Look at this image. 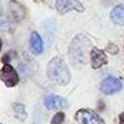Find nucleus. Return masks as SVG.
I'll return each instance as SVG.
<instances>
[{"mask_svg": "<svg viewBox=\"0 0 124 124\" xmlns=\"http://www.w3.org/2000/svg\"><path fill=\"white\" fill-rule=\"evenodd\" d=\"M91 50H93V43L86 35L84 34L76 35L72 39L68 47V60L71 65L77 70L84 68L88 63V56L90 57Z\"/></svg>", "mask_w": 124, "mask_h": 124, "instance_id": "nucleus-1", "label": "nucleus"}, {"mask_svg": "<svg viewBox=\"0 0 124 124\" xmlns=\"http://www.w3.org/2000/svg\"><path fill=\"white\" fill-rule=\"evenodd\" d=\"M76 120L79 124H106L105 120L93 109L82 108L76 113Z\"/></svg>", "mask_w": 124, "mask_h": 124, "instance_id": "nucleus-3", "label": "nucleus"}, {"mask_svg": "<svg viewBox=\"0 0 124 124\" xmlns=\"http://www.w3.org/2000/svg\"><path fill=\"white\" fill-rule=\"evenodd\" d=\"M47 78L60 85H67L71 82V71L68 68L67 62L62 56H55L46 68Z\"/></svg>", "mask_w": 124, "mask_h": 124, "instance_id": "nucleus-2", "label": "nucleus"}, {"mask_svg": "<svg viewBox=\"0 0 124 124\" xmlns=\"http://www.w3.org/2000/svg\"><path fill=\"white\" fill-rule=\"evenodd\" d=\"M111 21L117 26H124V4H118L111 11Z\"/></svg>", "mask_w": 124, "mask_h": 124, "instance_id": "nucleus-9", "label": "nucleus"}, {"mask_svg": "<svg viewBox=\"0 0 124 124\" xmlns=\"http://www.w3.org/2000/svg\"><path fill=\"white\" fill-rule=\"evenodd\" d=\"M44 50V43L39 33L33 32L31 34V51L34 55H40Z\"/></svg>", "mask_w": 124, "mask_h": 124, "instance_id": "nucleus-10", "label": "nucleus"}, {"mask_svg": "<svg viewBox=\"0 0 124 124\" xmlns=\"http://www.w3.org/2000/svg\"><path fill=\"white\" fill-rule=\"evenodd\" d=\"M118 118H119V124H124V112H122Z\"/></svg>", "mask_w": 124, "mask_h": 124, "instance_id": "nucleus-15", "label": "nucleus"}, {"mask_svg": "<svg viewBox=\"0 0 124 124\" xmlns=\"http://www.w3.org/2000/svg\"><path fill=\"white\" fill-rule=\"evenodd\" d=\"M65 118H66V117H65V113H63V112H57V113L52 117L50 124H63Z\"/></svg>", "mask_w": 124, "mask_h": 124, "instance_id": "nucleus-13", "label": "nucleus"}, {"mask_svg": "<svg viewBox=\"0 0 124 124\" xmlns=\"http://www.w3.org/2000/svg\"><path fill=\"white\" fill-rule=\"evenodd\" d=\"M0 77H1L3 83L8 86V88H14L20 83V77L17 71L10 65H4L1 68V72H0Z\"/></svg>", "mask_w": 124, "mask_h": 124, "instance_id": "nucleus-5", "label": "nucleus"}, {"mask_svg": "<svg viewBox=\"0 0 124 124\" xmlns=\"http://www.w3.org/2000/svg\"><path fill=\"white\" fill-rule=\"evenodd\" d=\"M122 89H123L122 82L118 78L113 77V76H109V77L105 78L100 83V90L105 95H114V94L119 93Z\"/></svg>", "mask_w": 124, "mask_h": 124, "instance_id": "nucleus-6", "label": "nucleus"}, {"mask_svg": "<svg viewBox=\"0 0 124 124\" xmlns=\"http://www.w3.org/2000/svg\"><path fill=\"white\" fill-rule=\"evenodd\" d=\"M11 12H12V15L15 16V18H16L17 21H21V20H23V17H24V10H23V8H22L20 4H17V3H14V5L11 6Z\"/></svg>", "mask_w": 124, "mask_h": 124, "instance_id": "nucleus-12", "label": "nucleus"}, {"mask_svg": "<svg viewBox=\"0 0 124 124\" xmlns=\"http://www.w3.org/2000/svg\"><path fill=\"white\" fill-rule=\"evenodd\" d=\"M106 51H107V52H109V54H112V55H116V54H118L119 49H118V46H117L116 44L109 43V44L107 45V47H106Z\"/></svg>", "mask_w": 124, "mask_h": 124, "instance_id": "nucleus-14", "label": "nucleus"}, {"mask_svg": "<svg viewBox=\"0 0 124 124\" xmlns=\"http://www.w3.org/2000/svg\"><path fill=\"white\" fill-rule=\"evenodd\" d=\"M44 105L47 109H60V108H66L68 107V101L58 95H47L44 99Z\"/></svg>", "mask_w": 124, "mask_h": 124, "instance_id": "nucleus-8", "label": "nucleus"}, {"mask_svg": "<svg viewBox=\"0 0 124 124\" xmlns=\"http://www.w3.org/2000/svg\"><path fill=\"white\" fill-rule=\"evenodd\" d=\"M12 111H14V116L16 119L18 120H26L27 119V112H26V107L22 103H14L12 105Z\"/></svg>", "mask_w": 124, "mask_h": 124, "instance_id": "nucleus-11", "label": "nucleus"}, {"mask_svg": "<svg viewBox=\"0 0 124 124\" xmlns=\"http://www.w3.org/2000/svg\"><path fill=\"white\" fill-rule=\"evenodd\" d=\"M55 6L60 15H65L70 11L84 12L85 10L84 5L80 1H78V0H56Z\"/></svg>", "mask_w": 124, "mask_h": 124, "instance_id": "nucleus-4", "label": "nucleus"}, {"mask_svg": "<svg viewBox=\"0 0 124 124\" xmlns=\"http://www.w3.org/2000/svg\"><path fill=\"white\" fill-rule=\"evenodd\" d=\"M107 57L103 50L97 49V47H93L91 52H90V65L93 70H99L102 66L107 65Z\"/></svg>", "mask_w": 124, "mask_h": 124, "instance_id": "nucleus-7", "label": "nucleus"}]
</instances>
